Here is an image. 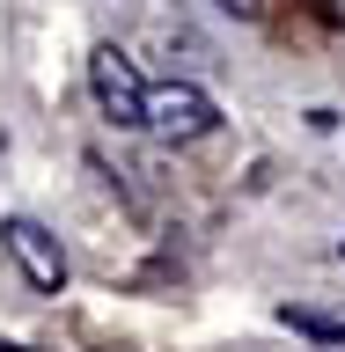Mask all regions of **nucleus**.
<instances>
[{"mask_svg": "<svg viewBox=\"0 0 345 352\" xmlns=\"http://www.w3.org/2000/svg\"><path fill=\"white\" fill-rule=\"evenodd\" d=\"M220 8H228V15H242V22H250V15H258V8H264V0H220Z\"/></svg>", "mask_w": 345, "mask_h": 352, "instance_id": "obj_5", "label": "nucleus"}, {"mask_svg": "<svg viewBox=\"0 0 345 352\" xmlns=\"http://www.w3.org/2000/svg\"><path fill=\"white\" fill-rule=\"evenodd\" d=\"M0 242H8V257L22 264V279L37 286V294H59V286H66V250H59V235H52L44 220L15 213L8 228H0Z\"/></svg>", "mask_w": 345, "mask_h": 352, "instance_id": "obj_3", "label": "nucleus"}, {"mask_svg": "<svg viewBox=\"0 0 345 352\" xmlns=\"http://www.w3.org/2000/svg\"><path fill=\"white\" fill-rule=\"evenodd\" d=\"M88 88H96V103H103L110 125H125V132L147 125V81H140V66H132L118 44H103V52L88 59Z\"/></svg>", "mask_w": 345, "mask_h": 352, "instance_id": "obj_1", "label": "nucleus"}, {"mask_svg": "<svg viewBox=\"0 0 345 352\" xmlns=\"http://www.w3.org/2000/svg\"><path fill=\"white\" fill-rule=\"evenodd\" d=\"M0 352H37V345H0Z\"/></svg>", "mask_w": 345, "mask_h": 352, "instance_id": "obj_6", "label": "nucleus"}, {"mask_svg": "<svg viewBox=\"0 0 345 352\" xmlns=\"http://www.w3.org/2000/svg\"><path fill=\"white\" fill-rule=\"evenodd\" d=\"M280 323L302 330V338H316V345H331V352H345V323H331V316H316V308H280Z\"/></svg>", "mask_w": 345, "mask_h": 352, "instance_id": "obj_4", "label": "nucleus"}, {"mask_svg": "<svg viewBox=\"0 0 345 352\" xmlns=\"http://www.w3.org/2000/svg\"><path fill=\"white\" fill-rule=\"evenodd\" d=\"M213 118L220 110L198 81H154L147 88V132H162V140H206Z\"/></svg>", "mask_w": 345, "mask_h": 352, "instance_id": "obj_2", "label": "nucleus"}]
</instances>
